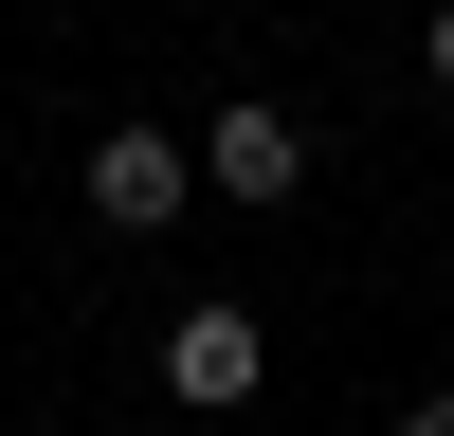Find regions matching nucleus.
Returning <instances> with one entry per match:
<instances>
[{"label":"nucleus","instance_id":"obj_1","mask_svg":"<svg viewBox=\"0 0 454 436\" xmlns=\"http://www.w3.org/2000/svg\"><path fill=\"white\" fill-rule=\"evenodd\" d=\"M254 382H273V346H254V309H182V327H164V400H182V418H237Z\"/></svg>","mask_w":454,"mask_h":436},{"label":"nucleus","instance_id":"obj_2","mask_svg":"<svg viewBox=\"0 0 454 436\" xmlns=\"http://www.w3.org/2000/svg\"><path fill=\"white\" fill-rule=\"evenodd\" d=\"M182 182H200V145H164V128H109L91 145V218H128V237H164Z\"/></svg>","mask_w":454,"mask_h":436},{"label":"nucleus","instance_id":"obj_3","mask_svg":"<svg viewBox=\"0 0 454 436\" xmlns=\"http://www.w3.org/2000/svg\"><path fill=\"white\" fill-rule=\"evenodd\" d=\"M200 182H218V200H291V182H309V128H291V109H218V128H200Z\"/></svg>","mask_w":454,"mask_h":436},{"label":"nucleus","instance_id":"obj_4","mask_svg":"<svg viewBox=\"0 0 454 436\" xmlns=\"http://www.w3.org/2000/svg\"><path fill=\"white\" fill-rule=\"evenodd\" d=\"M400 436H454V382H436V400H400Z\"/></svg>","mask_w":454,"mask_h":436},{"label":"nucleus","instance_id":"obj_5","mask_svg":"<svg viewBox=\"0 0 454 436\" xmlns=\"http://www.w3.org/2000/svg\"><path fill=\"white\" fill-rule=\"evenodd\" d=\"M419 55H436V91H454V0H436V36H419Z\"/></svg>","mask_w":454,"mask_h":436}]
</instances>
